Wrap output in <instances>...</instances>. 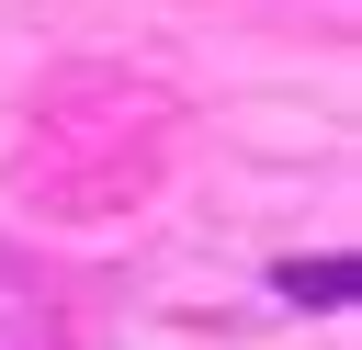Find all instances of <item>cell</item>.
Here are the masks:
<instances>
[{
    "label": "cell",
    "mask_w": 362,
    "mask_h": 350,
    "mask_svg": "<svg viewBox=\"0 0 362 350\" xmlns=\"http://www.w3.org/2000/svg\"><path fill=\"white\" fill-rule=\"evenodd\" d=\"M272 282H283V294H294V305H351V282H362V271H351V260H339V248H328V260H283V271H272Z\"/></svg>",
    "instance_id": "cell-1"
}]
</instances>
